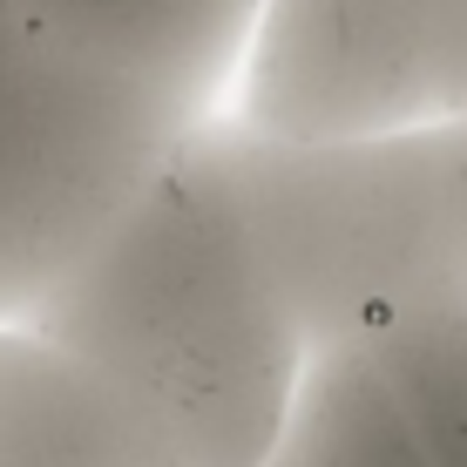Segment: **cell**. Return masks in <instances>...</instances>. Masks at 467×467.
<instances>
[{
	"mask_svg": "<svg viewBox=\"0 0 467 467\" xmlns=\"http://www.w3.org/2000/svg\"><path fill=\"white\" fill-rule=\"evenodd\" d=\"M27 318L102 366L156 420L176 467H257L312 366L237 203L217 116L183 129Z\"/></svg>",
	"mask_w": 467,
	"mask_h": 467,
	"instance_id": "1",
	"label": "cell"
},
{
	"mask_svg": "<svg viewBox=\"0 0 467 467\" xmlns=\"http://www.w3.org/2000/svg\"><path fill=\"white\" fill-rule=\"evenodd\" d=\"M217 142L312 352L467 298V116L265 136L217 109Z\"/></svg>",
	"mask_w": 467,
	"mask_h": 467,
	"instance_id": "2",
	"label": "cell"
},
{
	"mask_svg": "<svg viewBox=\"0 0 467 467\" xmlns=\"http://www.w3.org/2000/svg\"><path fill=\"white\" fill-rule=\"evenodd\" d=\"M190 122L203 116L176 95L0 0V318H27L82 265Z\"/></svg>",
	"mask_w": 467,
	"mask_h": 467,
	"instance_id": "3",
	"label": "cell"
},
{
	"mask_svg": "<svg viewBox=\"0 0 467 467\" xmlns=\"http://www.w3.org/2000/svg\"><path fill=\"white\" fill-rule=\"evenodd\" d=\"M223 116L265 136L467 116V0H257Z\"/></svg>",
	"mask_w": 467,
	"mask_h": 467,
	"instance_id": "4",
	"label": "cell"
},
{
	"mask_svg": "<svg viewBox=\"0 0 467 467\" xmlns=\"http://www.w3.org/2000/svg\"><path fill=\"white\" fill-rule=\"evenodd\" d=\"M0 467H176L156 420L35 318H0Z\"/></svg>",
	"mask_w": 467,
	"mask_h": 467,
	"instance_id": "5",
	"label": "cell"
},
{
	"mask_svg": "<svg viewBox=\"0 0 467 467\" xmlns=\"http://www.w3.org/2000/svg\"><path fill=\"white\" fill-rule=\"evenodd\" d=\"M68 47L156 82L197 116L231 102L257 0H7Z\"/></svg>",
	"mask_w": 467,
	"mask_h": 467,
	"instance_id": "6",
	"label": "cell"
},
{
	"mask_svg": "<svg viewBox=\"0 0 467 467\" xmlns=\"http://www.w3.org/2000/svg\"><path fill=\"white\" fill-rule=\"evenodd\" d=\"M257 467H433L373 346L312 352L298 400Z\"/></svg>",
	"mask_w": 467,
	"mask_h": 467,
	"instance_id": "7",
	"label": "cell"
},
{
	"mask_svg": "<svg viewBox=\"0 0 467 467\" xmlns=\"http://www.w3.org/2000/svg\"><path fill=\"white\" fill-rule=\"evenodd\" d=\"M379 352L407 420L420 427L433 467H467V298L400 318L393 332L366 339Z\"/></svg>",
	"mask_w": 467,
	"mask_h": 467,
	"instance_id": "8",
	"label": "cell"
}]
</instances>
